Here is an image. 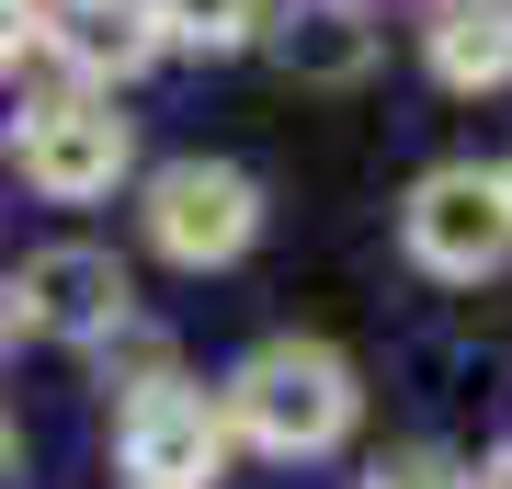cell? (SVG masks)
<instances>
[{
  "label": "cell",
  "instance_id": "cell-1",
  "mask_svg": "<svg viewBox=\"0 0 512 489\" xmlns=\"http://www.w3.org/2000/svg\"><path fill=\"white\" fill-rule=\"evenodd\" d=\"M228 421L262 455H330L353 433V364L330 342H262L239 364V387H228Z\"/></svg>",
  "mask_w": 512,
  "mask_h": 489
},
{
  "label": "cell",
  "instance_id": "cell-2",
  "mask_svg": "<svg viewBox=\"0 0 512 489\" xmlns=\"http://www.w3.org/2000/svg\"><path fill=\"white\" fill-rule=\"evenodd\" d=\"M399 239H410V262L421 273H444V285H478V273H501L512 262V182L501 171H421V194L399 205Z\"/></svg>",
  "mask_w": 512,
  "mask_h": 489
},
{
  "label": "cell",
  "instance_id": "cell-3",
  "mask_svg": "<svg viewBox=\"0 0 512 489\" xmlns=\"http://www.w3.org/2000/svg\"><path fill=\"white\" fill-rule=\"evenodd\" d=\"M114 455H126L137 489H205L228 467V410H205V387H183V376H148L114 410Z\"/></svg>",
  "mask_w": 512,
  "mask_h": 489
},
{
  "label": "cell",
  "instance_id": "cell-4",
  "mask_svg": "<svg viewBox=\"0 0 512 489\" xmlns=\"http://www.w3.org/2000/svg\"><path fill=\"white\" fill-rule=\"evenodd\" d=\"M148 239H160L183 273L239 262V251L262 239V194H251V171H228V160H171L160 182H148Z\"/></svg>",
  "mask_w": 512,
  "mask_h": 489
},
{
  "label": "cell",
  "instance_id": "cell-5",
  "mask_svg": "<svg viewBox=\"0 0 512 489\" xmlns=\"http://www.w3.org/2000/svg\"><path fill=\"white\" fill-rule=\"evenodd\" d=\"M23 182H35V194H57V205H92V194H114V182H126V114L103 103V91H57V103H35L23 114Z\"/></svg>",
  "mask_w": 512,
  "mask_h": 489
},
{
  "label": "cell",
  "instance_id": "cell-6",
  "mask_svg": "<svg viewBox=\"0 0 512 489\" xmlns=\"http://www.w3.org/2000/svg\"><path fill=\"white\" fill-rule=\"evenodd\" d=\"M23 330H57V342H114L126 330V262L114 251H92V239H57V251H35L23 262Z\"/></svg>",
  "mask_w": 512,
  "mask_h": 489
},
{
  "label": "cell",
  "instance_id": "cell-7",
  "mask_svg": "<svg viewBox=\"0 0 512 489\" xmlns=\"http://www.w3.org/2000/svg\"><path fill=\"white\" fill-rule=\"evenodd\" d=\"M46 46L80 80H137L160 57V12L148 0H46Z\"/></svg>",
  "mask_w": 512,
  "mask_h": 489
},
{
  "label": "cell",
  "instance_id": "cell-8",
  "mask_svg": "<svg viewBox=\"0 0 512 489\" xmlns=\"http://www.w3.org/2000/svg\"><path fill=\"white\" fill-rule=\"evenodd\" d=\"M433 80H444V91H501V80H512V0H444V23H433Z\"/></svg>",
  "mask_w": 512,
  "mask_h": 489
},
{
  "label": "cell",
  "instance_id": "cell-9",
  "mask_svg": "<svg viewBox=\"0 0 512 489\" xmlns=\"http://www.w3.org/2000/svg\"><path fill=\"white\" fill-rule=\"evenodd\" d=\"M285 69H296V80H365V69H376V23H353L342 0H296Z\"/></svg>",
  "mask_w": 512,
  "mask_h": 489
},
{
  "label": "cell",
  "instance_id": "cell-10",
  "mask_svg": "<svg viewBox=\"0 0 512 489\" xmlns=\"http://www.w3.org/2000/svg\"><path fill=\"white\" fill-rule=\"evenodd\" d=\"M160 12V35H183V46H251L262 23H274V0H148Z\"/></svg>",
  "mask_w": 512,
  "mask_h": 489
},
{
  "label": "cell",
  "instance_id": "cell-11",
  "mask_svg": "<svg viewBox=\"0 0 512 489\" xmlns=\"http://www.w3.org/2000/svg\"><path fill=\"white\" fill-rule=\"evenodd\" d=\"M365 489H467V467H456V455H387Z\"/></svg>",
  "mask_w": 512,
  "mask_h": 489
},
{
  "label": "cell",
  "instance_id": "cell-12",
  "mask_svg": "<svg viewBox=\"0 0 512 489\" xmlns=\"http://www.w3.org/2000/svg\"><path fill=\"white\" fill-rule=\"evenodd\" d=\"M35 35H46V0H0V69H23Z\"/></svg>",
  "mask_w": 512,
  "mask_h": 489
},
{
  "label": "cell",
  "instance_id": "cell-13",
  "mask_svg": "<svg viewBox=\"0 0 512 489\" xmlns=\"http://www.w3.org/2000/svg\"><path fill=\"white\" fill-rule=\"evenodd\" d=\"M478 489H512V444H501V455H490V467H478Z\"/></svg>",
  "mask_w": 512,
  "mask_h": 489
},
{
  "label": "cell",
  "instance_id": "cell-14",
  "mask_svg": "<svg viewBox=\"0 0 512 489\" xmlns=\"http://www.w3.org/2000/svg\"><path fill=\"white\" fill-rule=\"evenodd\" d=\"M0 478H12V421H0Z\"/></svg>",
  "mask_w": 512,
  "mask_h": 489
},
{
  "label": "cell",
  "instance_id": "cell-15",
  "mask_svg": "<svg viewBox=\"0 0 512 489\" xmlns=\"http://www.w3.org/2000/svg\"><path fill=\"white\" fill-rule=\"evenodd\" d=\"M501 182H512V160H501Z\"/></svg>",
  "mask_w": 512,
  "mask_h": 489
}]
</instances>
